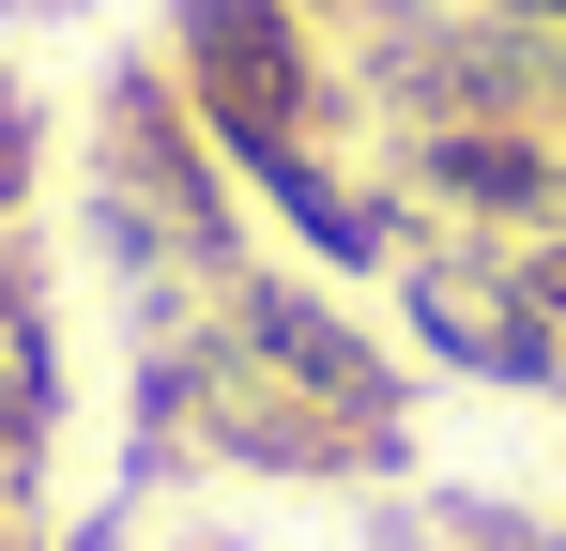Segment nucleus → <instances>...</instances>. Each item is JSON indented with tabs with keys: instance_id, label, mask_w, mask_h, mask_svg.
I'll list each match as a JSON object with an SVG mask.
<instances>
[{
	"instance_id": "f257e3e1",
	"label": "nucleus",
	"mask_w": 566,
	"mask_h": 551,
	"mask_svg": "<svg viewBox=\"0 0 566 551\" xmlns=\"http://www.w3.org/2000/svg\"><path fill=\"white\" fill-rule=\"evenodd\" d=\"M154 62L169 92L199 107V138L214 154H291V138H337V62H322V31L291 15V0H169V31H154Z\"/></svg>"
},
{
	"instance_id": "f03ea898",
	"label": "nucleus",
	"mask_w": 566,
	"mask_h": 551,
	"mask_svg": "<svg viewBox=\"0 0 566 551\" xmlns=\"http://www.w3.org/2000/svg\"><path fill=\"white\" fill-rule=\"evenodd\" d=\"M214 337H230V353H261L291 398H306V414H337L353 445H398V459H413V367L382 353L337 291H306V276H261V261H245L230 291H214Z\"/></svg>"
},
{
	"instance_id": "7ed1b4c3",
	"label": "nucleus",
	"mask_w": 566,
	"mask_h": 551,
	"mask_svg": "<svg viewBox=\"0 0 566 551\" xmlns=\"http://www.w3.org/2000/svg\"><path fill=\"white\" fill-rule=\"evenodd\" d=\"M398 306H413V337L444 383H521V398H566V322L521 306V276L490 261V246H413L398 261Z\"/></svg>"
},
{
	"instance_id": "20e7f679",
	"label": "nucleus",
	"mask_w": 566,
	"mask_h": 551,
	"mask_svg": "<svg viewBox=\"0 0 566 551\" xmlns=\"http://www.w3.org/2000/svg\"><path fill=\"white\" fill-rule=\"evenodd\" d=\"M46 445H62V291H46L31 230H0V459H15V490L46 475Z\"/></svg>"
},
{
	"instance_id": "39448f33",
	"label": "nucleus",
	"mask_w": 566,
	"mask_h": 551,
	"mask_svg": "<svg viewBox=\"0 0 566 551\" xmlns=\"http://www.w3.org/2000/svg\"><path fill=\"white\" fill-rule=\"evenodd\" d=\"M31 199H46V123L0 92V230H31Z\"/></svg>"
},
{
	"instance_id": "423d86ee",
	"label": "nucleus",
	"mask_w": 566,
	"mask_h": 551,
	"mask_svg": "<svg viewBox=\"0 0 566 551\" xmlns=\"http://www.w3.org/2000/svg\"><path fill=\"white\" fill-rule=\"evenodd\" d=\"M490 15H521L536 46H566V0H490Z\"/></svg>"
},
{
	"instance_id": "0eeeda50",
	"label": "nucleus",
	"mask_w": 566,
	"mask_h": 551,
	"mask_svg": "<svg viewBox=\"0 0 566 551\" xmlns=\"http://www.w3.org/2000/svg\"><path fill=\"white\" fill-rule=\"evenodd\" d=\"M0 551H15V506H0Z\"/></svg>"
},
{
	"instance_id": "6e6552de",
	"label": "nucleus",
	"mask_w": 566,
	"mask_h": 551,
	"mask_svg": "<svg viewBox=\"0 0 566 551\" xmlns=\"http://www.w3.org/2000/svg\"><path fill=\"white\" fill-rule=\"evenodd\" d=\"M291 15H306V0H291Z\"/></svg>"
}]
</instances>
